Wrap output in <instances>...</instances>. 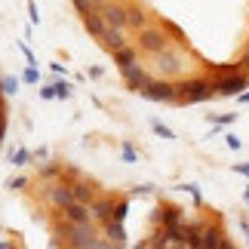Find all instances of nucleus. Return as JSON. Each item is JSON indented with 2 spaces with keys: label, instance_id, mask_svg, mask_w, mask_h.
I'll return each instance as SVG.
<instances>
[{
  "label": "nucleus",
  "instance_id": "1",
  "mask_svg": "<svg viewBox=\"0 0 249 249\" xmlns=\"http://www.w3.org/2000/svg\"><path fill=\"white\" fill-rule=\"evenodd\" d=\"M55 234L62 237L68 246H77V249H95V246H111V243H105V240H99V237L92 234V225H74V222H68V225H59L55 228Z\"/></svg>",
  "mask_w": 249,
  "mask_h": 249
},
{
  "label": "nucleus",
  "instance_id": "2",
  "mask_svg": "<svg viewBox=\"0 0 249 249\" xmlns=\"http://www.w3.org/2000/svg\"><path fill=\"white\" fill-rule=\"evenodd\" d=\"M178 105H197V102H206V99H213L215 95V83H209V80H200V77H191V80H181L178 86Z\"/></svg>",
  "mask_w": 249,
  "mask_h": 249
},
{
  "label": "nucleus",
  "instance_id": "3",
  "mask_svg": "<svg viewBox=\"0 0 249 249\" xmlns=\"http://www.w3.org/2000/svg\"><path fill=\"white\" fill-rule=\"evenodd\" d=\"M139 95L148 102H176L178 89H176V83H169V77H160V80H151Z\"/></svg>",
  "mask_w": 249,
  "mask_h": 249
},
{
  "label": "nucleus",
  "instance_id": "4",
  "mask_svg": "<svg viewBox=\"0 0 249 249\" xmlns=\"http://www.w3.org/2000/svg\"><path fill=\"white\" fill-rule=\"evenodd\" d=\"M154 68L160 71V77H176V74H181V68H185V59H181V53L166 46L163 53L154 55Z\"/></svg>",
  "mask_w": 249,
  "mask_h": 249
},
{
  "label": "nucleus",
  "instance_id": "5",
  "mask_svg": "<svg viewBox=\"0 0 249 249\" xmlns=\"http://www.w3.org/2000/svg\"><path fill=\"white\" fill-rule=\"evenodd\" d=\"M166 46H169V37L160 31V28H142L139 31V50L142 53L157 55V53H163Z\"/></svg>",
  "mask_w": 249,
  "mask_h": 249
},
{
  "label": "nucleus",
  "instance_id": "6",
  "mask_svg": "<svg viewBox=\"0 0 249 249\" xmlns=\"http://www.w3.org/2000/svg\"><path fill=\"white\" fill-rule=\"evenodd\" d=\"M243 89H249V77H246V74H240V71H234V74H228V77L215 80V95H218V99L240 95Z\"/></svg>",
  "mask_w": 249,
  "mask_h": 249
},
{
  "label": "nucleus",
  "instance_id": "7",
  "mask_svg": "<svg viewBox=\"0 0 249 249\" xmlns=\"http://www.w3.org/2000/svg\"><path fill=\"white\" fill-rule=\"evenodd\" d=\"M99 13L105 16L108 28H120V31H126V28H129V9H126V6H120V3H105Z\"/></svg>",
  "mask_w": 249,
  "mask_h": 249
},
{
  "label": "nucleus",
  "instance_id": "8",
  "mask_svg": "<svg viewBox=\"0 0 249 249\" xmlns=\"http://www.w3.org/2000/svg\"><path fill=\"white\" fill-rule=\"evenodd\" d=\"M62 215H65V222H74V225H92V209L89 203H80V200H74V203H68L62 209Z\"/></svg>",
  "mask_w": 249,
  "mask_h": 249
},
{
  "label": "nucleus",
  "instance_id": "9",
  "mask_svg": "<svg viewBox=\"0 0 249 249\" xmlns=\"http://www.w3.org/2000/svg\"><path fill=\"white\" fill-rule=\"evenodd\" d=\"M123 80H126V89H129V92H142V89L151 83V74L136 62V65H129V68L123 71Z\"/></svg>",
  "mask_w": 249,
  "mask_h": 249
},
{
  "label": "nucleus",
  "instance_id": "10",
  "mask_svg": "<svg viewBox=\"0 0 249 249\" xmlns=\"http://www.w3.org/2000/svg\"><path fill=\"white\" fill-rule=\"evenodd\" d=\"M74 185H55V188H50V203L55 206V209H65L68 203H74Z\"/></svg>",
  "mask_w": 249,
  "mask_h": 249
},
{
  "label": "nucleus",
  "instance_id": "11",
  "mask_svg": "<svg viewBox=\"0 0 249 249\" xmlns=\"http://www.w3.org/2000/svg\"><path fill=\"white\" fill-rule=\"evenodd\" d=\"M83 28H86V31H89L92 37H99V40H102L105 31H108V22H105V16L99 13V9H92V13H86V16H83Z\"/></svg>",
  "mask_w": 249,
  "mask_h": 249
},
{
  "label": "nucleus",
  "instance_id": "12",
  "mask_svg": "<svg viewBox=\"0 0 249 249\" xmlns=\"http://www.w3.org/2000/svg\"><path fill=\"white\" fill-rule=\"evenodd\" d=\"M114 206H117L114 200H92V203H89L92 215H95V222H105V225L114 222Z\"/></svg>",
  "mask_w": 249,
  "mask_h": 249
},
{
  "label": "nucleus",
  "instance_id": "13",
  "mask_svg": "<svg viewBox=\"0 0 249 249\" xmlns=\"http://www.w3.org/2000/svg\"><path fill=\"white\" fill-rule=\"evenodd\" d=\"M111 55H114V65H117L120 71H126L129 65H136V62H139V53L132 50L129 43H126V46H120V50H114Z\"/></svg>",
  "mask_w": 249,
  "mask_h": 249
},
{
  "label": "nucleus",
  "instance_id": "14",
  "mask_svg": "<svg viewBox=\"0 0 249 249\" xmlns=\"http://www.w3.org/2000/svg\"><path fill=\"white\" fill-rule=\"evenodd\" d=\"M105 237H108L111 246H126V231H123V222H108V225H105Z\"/></svg>",
  "mask_w": 249,
  "mask_h": 249
},
{
  "label": "nucleus",
  "instance_id": "15",
  "mask_svg": "<svg viewBox=\"0 0 249 249\" xmlns=\"http://www.w3.org/2000/svg\"><path fill=\"white\" fill-rule=\"evenodd\" d=\"M102 43L114 53V50H120V46H126V37H123L120 28H108V31H105V37H102Z\"/></svg>",
  "mask_w": 249,
  "mask_h": 249
},
{
  "label": "nucleus",
  "instance_id": "16",
  "mask_svg": "<svg viewBox=\"0 0 249 249\" xmlns=\"http://www.w3.org/2000/svg\"><path fill=\"white\" fill-rule=\"evenodd\" d=\"M129 28L132 31H142V28H148V16L142 6H129Z\"/></svg>",
  "mask_w": 249,
  "mask_h": 249
},
{
  "label": "nucleus",
  "instance_id": "17",
  "mask_svg": "<svg viewBox=\"0 0 249 249\" xmlns=\"http://www.w3.org/2000/svg\"><path fill=\"white\" fill-rule=\"evenodd\" d=\"M74 197H77L80 203H92L95 191H92V185H83V181H80V185H74Z\"/></svg>",
  "mask_w": 249,
  "mask_h": 249
},
{
  "label": "nucleus",
  "instance_id": "18",
  "mask_svg": "<svg viewBox=\"0 0 249 249\" xmlns=\"http://www.w3.org/2000/svg\"><path fill=\"white\" fill-rule=\"evenodd\" d=\"M203 246H206V249H222V231L206 228V231H203Z\"/></svg>",
  "mask_w": 249,
  "mask_h": 249
},
{
  "label": "nucleus",
  "instance_id": "19",
  "mask_svg": "<svg viewBox=\"0 0 249 249\" xmlns=\"http://www.w3.org/2000/svg\"><path fill=\"white\" fill-rule=\"evenodd\" d=\"M74 3V9H77L80 16H86V13H92V9H102L105 3H95V0H71Z\"/></svg>",
  "mask_w": 249,
  "mask_h": 249
},
{
  "label": "nucleus",
  "instance_id": "20",
  "mask_svg": "<svg viewBox=\"0 0 249 249\" xmlns=\"http://www.w3.org/2000/svg\"><path fill=\"white\" fill-rule=\"evenodd\" d=\"M160 218H163V228H166V225L181 222V213H178L176 206H166V209H160Z\"/></svg>",
  "mask_w": 249,
  "mask_h": 249
},
{
  "label": "nucleus",
  "instance_id": "21",
  "mask_svg": "<svg viewBox=\"0 0 249 249\" xmlns=\"http://www.w3.org/2000/svg\"><path fill=\"white\" fill-rule=\"evenodd\" d=\"M0 89H3V95L9 99V95H16V92H18V80L13 77V74H6V77L0 80Z\"/></svg>",
  "mask_w": 249,
  "mask_h": 249
},
{
  "label": "nucleus",
  "instance_id": "22",
  "mask_svg": "<svg viewBox=\"0 0 249 249\" xmlns=\"http://www.w3.org/2000/svg\"><path fill=\"white\" fill-rule=\"evenodd\" d=\"M28 160H31V151H28V148H18V151L9 154V163H16V166H25Z\"/></svg>",
  "mask_w": 249,
  "mask_h": 249
},
{
  "label": "nucleus",
  "instance_id": "23",
  "mask_svg": "<svg viewBox=\"0 0 249 249\" xmlns=\"http://www.w3.org/2000/svg\"><path fill=\"white\" fill-rule=\"evenodd\" d=\"M151 129H154V132H157L160 139H169V142L176 139V132H172L169 126H163V123H160V120H151Z\"/></svg>",
  "mask_w": 249,
  "mask_h": 249
},
{
  "label": "nucleus",
  "instance_id": "24",
  "mask_svg": "<svg viewBox=\"0 0 249 249\" xmlns=\"http://www.w3.org/2000/svg\"><path fill=\"white\" fill-rule=\"evenodd\" d=\"M126 213H129V200H117V206H114V222H126Z\"/></svg>",
  "mask_w": 249,
  "mask_h": 249
},
{
  "label": "nucleus",
  "instance_id": "25",
  "mask_svg": "<svg viewBox=\"0 0 249 249\" xmlns=\"http://www.w3.org/2000/svg\"><path fill=\"white\" fill-rule=\"evenodd\" d=\"M234 120H237V114H209V123H218V126H228Z\"/></svg>",
  "mask_w": 249,
  "mask_h": 249
},
{
  "label": "nucleus",
  "instance_id": "26",
  "mask_svg": "<svg viewBox=\"0 0 249 249\" xmlns=\"http://www.w3.org/2000/svg\"><path fill=\"white\" fill-rule=\"evenodd\" d=\"M37 169H40V178H53V176H59V163H37Z\"/></svg>",
  "mask_w": 249,
  "mask_h": 249
},
{
  "label": "nucleus",
  "instance_id": "27",
  "mask_svg": "<svg viewBox=\"0 0 249 249\" xmlns=\"http://www.w3.org/2000/svg\"><path fill=\"white\" fill-rule=\"evenodd\" d=\"M71 89H74V86H71V83H65V80L55 83V95H59V99H71Z\"/></svg>",
  "mask_w": 249,
  "mask_h": 249
},
{
  "label": "nucleus",
  "instance_id": "28",
  "mask_svg": "<svg viewBox=\"0 0 249 249\" xmlns=\"http://www.w3.org/2000/svg\"><path fill=\"white\" fill-rule=\"evenodd\" d=\"M22 80H25V83H37V80H40V74H37V68H34V65H28V68H25Z\"/></svg>",
  "mask_w": 249,
  "mask_h": 249
},
{
  "label": "nucleus",
  "instance_id": "29",
  "mask_svg": "<svg viewBox=\"0 0 249 249\" xmlns=\"http://www.w3.org/2000/svg\"><path fill=\"white\" fill-rule=\"evenodd\" d=\"M123 160H126V163H139V154L132 151V145H129V142L123 145Z\"/></svg>",
  "mask_w": 249,
  "mask_h": 249
},
{
  "label": "nucleus",
  "instance_id": "30",
  "mask_svg": "<svg viewBox=\"0 0 249 249\" xmlns=\"http://www.w3.org/2000/svg\"><path fill=\"white\" fill-rule=\"evenodd\" d=\"M40 99H59V95H55V86H40Z\"/></svg>",
  "mask_w": 249,
  "mask_h": 249
},
{
  "label": "nucleus",
  "instance_id": "31",
  "mask_svg": "<svg viewBox=\"0 0 249 249\" xmlns=\"http://www.w3.org/2000/svg\"><path fill=\"white\" fill-rule=\"evenodd\" d=\"M28 16H31V25H40V16H37V6L28 3Z\"/></svg>",
  "mask_w": 249,
  "mask_h": 249
},
{
  "label": "nucleus",
  "instance_id": "32",
  "mask_svg": "<svg viewBox=\"0 0 249 249\" xmlns=\"http://www.w3.org/2000/svg\"><path fill=\"white\" fill-rule=\"evenodd\" d=\"M28 185V178H22V176H18V178H13V181H9V188H13V191H22Z\"/></svg>",
  "mask_w": 249,
  "mask_h": 249
},
{
  "label": "nucleus",
  "instance_id": "33",
  "mask_svg": "<svg viewBox=\"0 0 249 249\" xmlns=\"http://www.w3.org/2000/svg\"><path fill=\"white\" fill-rule=\"evenodd\" d=\"M151 191H154V188H151V185H136V188H132V194H151Z\"/></svg>",
  "mask_w": 249,
  "mask_h": 249
},
{
  "label": "nucleus",
  "instance_id": "34",
  "mask_svg": "<svg viewBox=\"0 0 249 249\" xmlns=\"http://www.w3.org/2000/svg\"><path fill=\"white\" fill-rule=\"evenodd\" d=\"M228 139V148H234V151H240V139L237 136H225Z\"/></svg>",
  "mask_w": 249,
  "mask_h": 249
},
{
  "label": "nucleus",
  "instance_id": "35",
  "mask_svg": "<svg viewBox=\"0 0 249 249\" xmlns=\"http://www.w3.org/2000/svg\"><path fill=\"white\" fill-rule=\"evenodd\" d=\"M166 28H169V31L176 34V37H181V28H178V25H172V22H166Z\"/></svg>",
  "mask_w": 249,
  "mask_h": 249
},
{
  "label": "nucleus",
  "instance_id": "36",
  "mask_svg": "<svg viewBox=\"0 0 249 249\" xmlns=\"http://www.w3.org/2000/svg\"><path fill=\"white\" fill-rule=\"evenodd\" d=\"M237 99H240V102H243V105H249V89H243V92H240V95H237Z\"/></svg>",
  "mask_w": 249,
  "mask_h": 249
},
{
  "label": "nucleus",
  "instance_id": "37",
  "mask_svg": "<svg viewBox=\"0 0 249 249\" xmlns=\"http://www.w3.org/2000/svg\"><path fill=\"white\" fill-rule=\"evenodd\" d=\"M237 172H243V176H249V163H240V166H237Z\"/></svg>",
  "mask_w": 249,
  "mask_h": 249
},
{
  "label": "nucleus",
  "instance_id": "38",
  "mask_svg": "<svg viewBox=\"0 0 249 249\" xmlns=\"http://www.w3.org/2000/svg\"><path fill=\"white\" fill-rule=\"evenodd\" d=\"M240 65H243V71H249V53L243 55V62H240Z\"/></svg>",
  "mask_w": 249,
  "mask_h": 249
},
{
  "label": "nucleus",
  "instance_id": "39",
  "mask_svg": "<svg viewBox=\"0 0 249 249\" xmlns=\"http://www.w3.org/2000/svg\"><path fill=\"white\" fill-rule=\"evenodd\" d=\"M246 203H249V188H246Z\"/></svg>",
  "mask_w": 249,
  "mask_h": 249
}]
</instances>
